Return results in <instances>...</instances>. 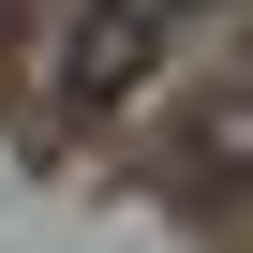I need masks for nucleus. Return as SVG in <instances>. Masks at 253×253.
I'll list each match as a JSON object with an SVG mask.
<instances>
[{
  "label": "nucleus",
  "instance_id": "7ed1b4c3",
  "mask_svg": "<svg viewBox=\"0 0 253 253\" xmlns=\"http://www.w3.org/2000/svg\"><path fill=\"white\" fill-rule=\"evenodd\" d=\"M0 30H15V0H0Z\"/></svg>",
  "mask_w": 253,
  "mask_h": 253
},
{
  "label": "nucleus",
  "instance_id": "f257e3e1",
  "mask_svg": "<svg viewBox=\"0 0 253 253\" xmlns=\"http://www.w3.org/2000/svg\"><path fill=\"white\" fill-rule=\"evenodd\" d=\"M164 179H194V194H253V60H238V75H209V89L179 104Z\"/></svg>",
  "mask_w": 253,
  "mask_h": 253
},
{
  "label": "nucleus",
  "instance_id": "f03ea898",
  "mask_svg": "<svg viewBox=\"0 0 253 253\" xmlns=\"http://www.w3.org/2000/svg\"><path fill=\"white\" fill-rule=\"evenodd\" d=\"M149 45H164V15H149V0H89V15H75V45H60V104H119V89L149 75Z\"/></svg>",
  "mask_w": 253,
  "mask_h": 253
}]
</instances>
